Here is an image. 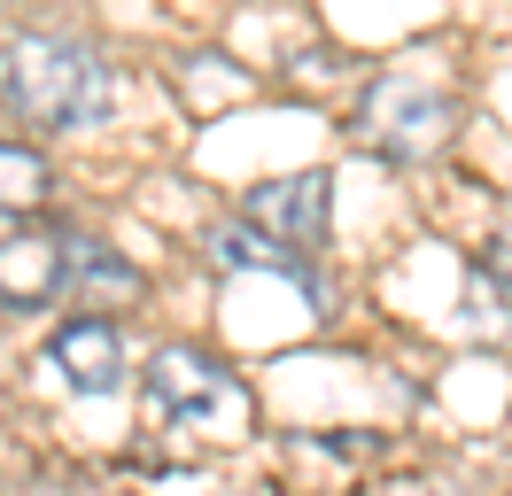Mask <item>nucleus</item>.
<instances>
[{
	"label": "nucleus",
	"mask_w": 512,
	"mask_h": 496,
	"mask_svg": "<svg viewBox=\"0 0 512 496\" xmlns=\"http://www.w3.org/2000/svg\"><path fill=\"white\" fill-rule=\"evenodd\" d=\"M0 93L39 132H78L109 117V62L63 31H16L0 47Z\"/></svg>",
	"instance_id": "nucleus-1"
},
{
	"label": "nucleus",
	"mask_w": 512,
	"mask_h": 496,
	"mask_svg": "<svg viewBox=\"0 0 512 496\" xmlns=\"http://www.w3.org/2000/svg\"><path fill=\"white\" fill-rule=\"evenodd\" d=\"M249 225L264 241H280L288 256L326 241V225H334V179L326 171H288V179H264L249 194Z\"/></svg>",
	"instance_id": "nucleus-2"
},
{
	"label": "nucleus",
	"mask_w": 512,
	"mask_h": 496,
	"mask_svg": "<svg viewBox=\"0 0 512 496\" xmlns=\"http://www.w3.org/2000/svg\"><path fill=\"white\" fill-rule=\"evenodd\" d=\"M47 365L63 372L70 396H117L125 388V341H117L109 318H70L47 341Z\"/></svg>",
	"instance_id": "nucleus-3"
},
{
	"label": "nucleus",
	"mask_w": 512,
	"mask_h": 496,
	"mask_svg": "<svg viewBox=\"0 0 512 496\" xmlns=\"http://www.w3.org/2000/svg\"><path fill=\"white\" fill-rule=\"evenodd\" d=\"M148 403H156L163 419H194V411L225 403V372L210 365V357H194V349H156V365H148Z\"/></svg>",
	"instance_id": "nucleus-4"
},
{
	"label": "nucleus",
	"mask_w": 512,
	"mask_h": 496,
	"mask_svg": "<svg viewBox=\"0 0 512 496\" xmlns=\"http://www.w3.org/2000/svg\"><path fill=\"white\" fill-rule=\"evenodd\" d=\"M55 287H63V241H39V233L0 241V303L39 310Z\"/></svg>",
	"instance_id": "nucleus-5"
},
{
	"label": "nucleus",
	"mask_w": 512,
	"mask_h": 496,
	"mask_svg": "<svg viewBox=\"0 0 512 496\" xmlns=\"http://www.w3.org/2000/svg\"><path fill=\"white\" fill-rule=\"evenodd\" d=\"M202 248H210L218 272H280V279H295V287H311L303 256H288L280 241H264L249 217H241V225H210V241H202Z\"/></svg>",
	"instance_id": "nucleus-6"
},
{
	"label": "nucleus",
	"mask_w": 512,
	"mask_h": 496,
	"mask_svg": "<svg viewBox=\"0 0 512 496\" xmlns=\"http://www.w3.org/2000/svg\"><path fill=\"white\" fill-rule=\"evenodd\" d=\"M63 287H86V295H140V272L125 256H109L101 241H63Z\"/></svg>",
	"instance_id": "nucleus-7"
},
{
	"label": "nucleus",
	"mask_w": 512,
	"mask_h": 496,
	"mask_svg": "<svg viewBox=\"0 0 512 496\" xmlns=\"http://www.w3.org/2000/svg\"><path fill=\"white\" fill-rule=\"evenodd\" d=\"M47 186H55L47 155H39V148H8V140H0V210H39Z\"/></svg>",
	"instance_id": "nucleus-8"
}]
</instances>
